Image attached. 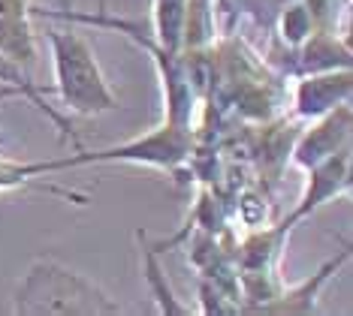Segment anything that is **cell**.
Instances as JSON below:
<instances>
[{
  "instance_id": "1",
  "label": "cell",
  "mask_w": 353,
  "mask_h": 316,
  "mask_svg": "<svg viewBox=\"0 0 353 316\" xmlns=\"http://www.w3.org/2000/svg\"><path fill=\"white\" fill-rule=\"evenodd\" d=\"M19 316H118L124 307L100 283L79 274L58 259H34L12 295Z\"/></svg>"
},
{
  "instance_id": "2",
  "label": "cell",
  "mask_w": 353,
  "mask_h": 316,
  "mask_svg": "<svg viewBox=\"0 0 353 316\" xmlns=\"http://www.w3.org/2000/svg\"><path fill=\"white\" fill-rule=\"evenodd\" d=\"M46 19H58V21H70V24H88V28H109L118 30L121 36H127L130 43H136L142 52H148V58L154 61L157 76L163 82V118L172 124H184L194 127V112H196V85H194V67L190 58L184 52H172L163 48L154 39L151 30H145L142 24L118 19V15H106V12H76V10H61V12H43Z\"/></svg>"
},
{
  "instance_id": "3",
  "label": "cell",
  "mask_w": 353,
  "mask_h": 316,
  "mask_svg": "<svg viewBox=\"0 0 353 316\" xmlns=\"http://www.w3.org/2000/svg\"><path fill=\"white\" fill-rule=\"evenodd\" d=\"M46 39H49L52 48L54 91H58L63 109L82 118L121 109L118 96L112 94L106 76L100 70L97 54H94L91 43L82 36V30H76L73 24L70 28H49Z\"/></svg>"
},
{
  "instance_id": "4",
  "label": "cell",
  "mask_w": 353,
  "mask_h": 316,
  "mask_svg": "<svg viewBox=\"0 0 353 316\" xmlns=\"http://www.w3.org/2000/svg\"><path fill=\"white\" fill-rule=\"evenodd\" d=\"M194 154V127L172 124L163 118V124L151 129L145 136H136L130 142L112 145L100 151H82L79 148L70 157L58 160H43V163H28L30 175H52L63 169H79V166H103V163H133V166H154L163 172H179Z\"/></svg>"
},
{
  "instance_id": "5",
  "label": "cell",
  "mask_w": 353,
  "mask_h": 316,
  "mask_svg": "<svg viewBox=\"0 0 353 316\" xmlns=\"http://www.w3.org/2000/svg\"><path fill=\"white\" fill-rule=\"evenodd\" d=\"M305 172H308V181H305L302 196L296 202V208L284 217V223L290 226V229L299 220H305V217H311L317 208H323L326 202H332L335 196L350 193V175H353L350 145L341 151H335V154H329V157L320 160V163L308 166Z\"/></svg>"
},
{
  "instance_id": "6",
  "label": "cell",
  "mask_w": 353,
  "mask_h": 316,
  "mask_svg": "<svg viewBox=\"0 0 353 316\" xmlns=\"http://www.w3.org/2000/svg\"><path fill=\"white\" fill-rule=\"evenodd\" d=\"M350 129H353V109L350 103H341L329 109L326 115L311 118V127L296 136V145L290 151V160L299 169H308L326 160L329 154L341 151L350 145Z\"/></svg>"
},
{
  "instance_id": "7",
  "label": "cell",
  "mask_w": 353,
  "mask_h": 316,
  "mask_svg": "<svg viewBox=\"0 0 353 316\" xmlns=\"http://www.w3.org/2000/svg\"><path fill=\"white\" fill-rule=\"evenodd\" d=\"M353 76L350 67L323 70V72H305L293 87V112L305 120L326 115L329 109L341 103H350Z\"/></svg>"
},
{
  "instance_id": "8",
  "label": "cell",
  "mask_w": 353,
  "mask_h": 316,
  "mask_svg": "<svg viewBox=\"0 0 353 316\" xmlns=\"http://www.w3.org/2000/svg\"><path fill=\"white\" fill-rule=\"evenodd\" d=\"M350 241H344L339 247V253L332 259H326L320 268L311 274L308 280H302L299 286H287V289H278L275 298H269L266 304L256 307V313H317V298L323 293V286L329 280L339 274L350 259Z\"/></svg>"
},
{
  "instance_id": "9",
  "label": "cell",
  "mask_w": 353,
  "mask_h": 316,
  "mask_svg": "<svg viewBox=\"0 0 353 316\" xmlns=\"http://www.w3.org/2000/svg\"><path fill=\"white\" fill-rule=\"evenodd\" d=\"M30 0H0V52L28 72L37 61V36L28 21Z\"/></svg>"
},
{
  "instance_id": "10",
  "label": "cell",
  "mask_w": 353,
  "mask_h": 316,
  "mask_svg": "<svg viewBox=\"0 0 353 316\" xmlns=\"http://www.w3.org/2000/svg\"><path fill=\"white\" fill-rule=\"evenodd\" d=\"M0 85H6V87H15V91L21 94V100H28V103H34L39 112H43L46 118L52 120L54 127L61 129V136L63 139H70L73 142V148L79 151L82 148V142H79V136L73 133V124H70L67 118L61 115V112H54L52 105H49V100H46V87L43 85H37L34 78H30V72L25 70V67H19V63H15L12 58H6L3 52H0Z\"/></svg>"
},
{
  "instance_id": "11",
  "label": "cell",
  "mask_w": 353,
  "mask_h": 316,
  "mask_svg": "<svg viewBox=\"0 0 353 316\" xmlns=\"http://www.w3.org/2000/svg\"><path fill=\"white\" fill-rule=\"evenodd\" d=\"M184 15H188V0H151V34L163 48L181 52L184 34Z\"/></svg>"
},
{
  "instance_id": "12",
  "label": "cell",
  "mask_w": 353,
  "mask_h": 316,
  "mask_svg": "<svg viewBox=\"0 0 353 316\" xmlns=\"http://www.w3.org/2000/svg\"><path fill=\"white\" fill-rule=\"evenodd\" d=\"M142 250H145V280L151 283V293H154L157 304H160L157 310L160 313H188V307L179 304V298L172 295L170 283H166L163 271H160V265L154 259V247H142Z\"/></svg>"
},
{
  "instance_id": "13",
  "label": "cell",
  "mask_w": 353,
  "mask_h": 316,
  "mask_svg": "<svg viewBox=\"0 0 353 316\" xmlns=\"http://www.w3.org/2000/svg\"><path fill=\"white\" fill-rule=\"evenodd\" d=\"M311 30H314V15H311L308 3H293L281 12V36L287 39L290 48L305 43L311 36Z\"/></svg>"
}]
</instances>
